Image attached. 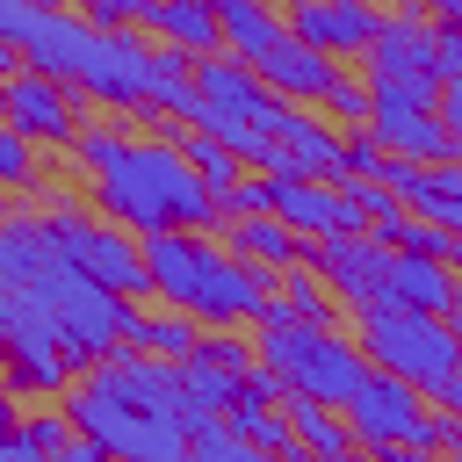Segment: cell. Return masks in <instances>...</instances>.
Wrapping results in <instances>:
<instances>
[{
  "label": "cell",
  "mask_w": 462,
  "mask_h": 462,
  "mask_svg": "<svg viewBox=\"0 0 462 462\" xmlns=\"http://www.w3.org/2000/svg\"><path fill=\"white\" fill-rule=\"evenodd\" d=\"M0 36L22 65L51 72L58 87L101 108H152L159 43H144V29H101L58 0H0Z\"/></svg>",
  "instance_id": "cell-1"
},
{
  "label": "cell",
  "mask_w": 462,
  "mask_h": 462,
  "mask_svg": "<svg viewBox=\"0 0 462 462\" xmlns=\"http://www.w3.org/2000/svg\"><path fill=\"white\" fill-rule=\"evenodd\" d=\"M65 411L116 462H188V448L202 433L180 361H152V354H116V361L87 368L72 383Z\"/></svg>",
  "instance_id": "cell-2"
},
{
  "label": "cell",
  "mask_w": 462,
  "mask_h": 462,
  "mask_svg": "<svg viewBox=\"0 0 462 462\" xmlns=\"http://www.w3.org/2000/svg\"><path fill=\"white\" fill-rule=\"evenodd\" d=\"M87 202L152 238V231H195V224H217V195L209 180L195 173L188 144H166V137H123L94 173H87Z\"/></svg>",
  "instance_id": "cell-3"
},
{
  "label": "cell",
  "mask_w": 462,
  "mask_h": 462,
  "mask_svg": "<svg viewBox=\"0 0 462 462\" xmlns=\"http://www.w3.org/2000/svg\"><path fill=\"white\" fill-rule=\"evenodd\" d=\"M152 260V296L231 332V325H260L274 303V274H260L253 260H238L231 245H209L195 231H152L144 238Z\"/></svg>",
  "instance_id": "cell-4"
},
{
  "label": "cell",
  "mask_w": 462,
  "mask_h": 462,
  "mask_svg": "<svg viewBox=\"0 0 462 462\" xmlns=\"http://www.w3.org/2000/svg\"><path fill=\"white\" fill-rule=\"evenodd\" d=\"M260 368L289 397H318V404H339L346 411V397L368 383L375 361L361 354V339H346L332 325H303L282 303H267V318H260Z\"/></svg>",
  "instance_id": "cell-5"
},
{
  "label": "cell",
  "mask_w": 462,
  "mask_h": 462,
  "mask_svg": "<svg viewBox=\"0 0 462 462\" xmlns=\"http://www.w3.org/2000/svg\"><path fill=\"white\" fill-rule=\"evenodd\" d=\"M195 94H202V116L195 130H209L217 144H231L245 166L267 173L282 130L296 123V101H282L245 58H195Z\"/></svg>",
  "instance_id": "cell-6"
},
{
  "label": "cell",
  "mask_w": 462,
  "mask_h": 462,
  "mask_svg": "<svg viewBox=\"0 0 462 462\" xmlns=\"http://www.w3.org/2000/svg\"><path fill=\"white\" fill-rule=\"evenodd\" d=\"M361 354L383 368V375H404L411 390L440 397L455 375H462V339L448 332V318L433 310H404V303H368L361 310Z\"/></svg>",
  "instance_id": "cell-7"
},
{
  "label": "cell",
  "mask_w": 462,
  "mask_h": 462,
  "mask_svg": "<svg viewBox=\"0 0 462 462\" xmlns=\"http://www.w3.org/2000/svg\"><path fill=\"white\" fill-rule=\"evenodd\" d=\"M43 231H51V245H58V253H72L101 289H116V296H130V303H137V296H152V260H144V238H137V231L87 224L79 209H58Z\"/></svg>",
  "instance_id": "cell-8"
},
{
  "label": "cell",
  "mask_w": 462,
  "mask_h": 462,
  "mask_svg": "<svg viewBox=\"0 0 462 462\" xmlns=\"http://www.w3.org/2000/svg\"><path fill=\"white\" fill-rule=\"evenodd\" d=\"M0 108H7V130H22V137H36V144H58V152H72L79 144V108H72V87H58L51 72H36V65H7V87H0Z\"/></svg>",
  "instance_id": "cell-9"
},
{
  "label": "cell",
  "mask_w": 462,
  "mask_h": 462,
  "mask_svg": "<svg viewBox=\"0 0 462 462\" xmlns=\"http://www.w3.org/2000/svg\"><path fill=\"white\" fill-rule=\"evenodd\" d=\"M267 188H274V217H282V224H289L296 238H310V245L368 231V224H361V202H354V188H346V180H303V173H267Z\"/></svg>",
  "instance_id": "cell-10"
},
{
  "label": "cell",
  "mask_w": 462,
  "mask_h": 462,
  "mask_svg": "<svg viewBox=\"0 0 462 462\" xmlns=\"http://www.w3.org/2000/svg\"><path fill=\"white\" fill-rule=\"evenodd\" d=\"M390 29L383 0H289V36H303L325 58H368Z\"/></svg>",
  "instance_id": "cell-11"
},
{
  "label": "cell",
  "mask_w": 462,
  "mask_h": 462,
  "mask_svg": "<svg viewBox=\"0 0 462 462\" xmlns=\"http://www.w3.org/2000/svg\"><path fill=\"white\" fill-rule=\"evenodd\" d=\"M368 137H375L390 159H411V166H448V159H462V144H455V130L440 123V108H411V101H397V94H383V87H375Z\"/></svg>",
  "instance_id": "cell-12"
},
{
  "label": "cell",
  "mask_w": 462,
  "mask_h": 462,
  "mask_svg": "<svg viewBox=\"0 0 462 462\" xmlns=\"http://www.w3.org/2000/svg\"><path fill=\"white\" fill-rule=\"evenodd\" d=\"M390 253H397V245H383L375 231H354V238H325V245H310V267L325 274V289H332L346 310H368V303H383Z\"/></svg>",
  "instance_id": "cell-13"
},
{
  "label": "cell",
  "mask_w": 462,
  "mask_h": 462,
  "mask_svg": "<svg viewBox=\"0 0 462 462\" xmlns=\"http://www.w3.org/2000/svg\"><path fill=\"white\" fill-rule=\"evenodd\" d=\"M346 166V130H332L325 116H296L267 159V173H303V180H339Z\"/></svg>",
  "instance_id": "cell-14"
},
{
  "label": "cell",
  "mask_w": 462,
  "mask_h": 462,
  "mask_svg": "<svg viewBox=\"0 0 462 462\" xmlns=\"http://www.w3.org/2000/svg\"><path fill=\"white\" fill-rule=\"evenodd\" d=\"M455 289H462L455 260H433V253H390L383 303H404V310H433V318H448Z\"/></svg>",
  "instance_id": "cell-15"
},
{
  "label": "cell",
  "mask_w": 462,
  "mask_h": 462,
  "mask_svg": "<svg viewBox=\"0 0 462 462\" xmlns=\"http://www.w3.org/2000/svg\"><path fill=\"white\" fill-rule=\"evenodd\" d=\"M282 101H325L332 94V79H339V58H325V51H310L303 36H282L260 65H253Z\"/></svg>",
  "instance_id": "cell-16"
},
{
  "label": "cell",
  "mask_w": 462,
  "mask_h": 462,
  "mask_svg": "<svg viewBox=\"0 0 462 462\" xmlns=\"http://www.w3.org/2000/svg\"><path fill=\"white\" fill-rule=\"evenodd\" d=\"M137 29L159 36V43H173V51H188V58H217L224 51V22H217L209 0H144Z\"/></svg>",
  "instance_id": "cell-17"
},
{
  "label": "cell",
  "mask_w": 462,
  "mask_h": 462,
  "mask_svg": "<svg viewBox=\"0 0 462 462\" xmlns=\"http://www.w3.org/2000/svg\"><path fill=\"white\" fill-rule=\"evenodd\" d=\"M209 7H217V22H224V58L260 65V58L289 36V7H274V0H209Z\"/></svg>",
  "instance_id": "cell-18"
},
{
  "label": "cell",
  "mask_w": 462,
  "mask_h": 462,
  "mask_svg": "<svg viewBox=\"0 0 462 462\" xmlns=\"http://www.w3.org/2000/svg\"><path fill=\"white\" fill-rule=\"evenodd\" d=\"M224 245L238 260H253L260 274H289V267H310V238H296L282 217H245V224H224Z\"/></svg>",
  "instance_id": "cell-19"
},
{
  "label": "cell",
  "mask_w": 462,
  "mask_h": 462,
  "mask_svg": "<svg viewBox=\"0 0 462 462\" xmlns=\"http://www.w3.org/2000/svg\"><path fill=\"white\" fill-rule=\"evenodd\" d=\"M123 354H152V361H188V354H202V318H188V310H173V303H137L130 310V339H123Z\"/></svg>",
  "instance_id": "cell-20"
},
{
  "label": "cell",
  "mask_w": 462,
  "mask_h": 462,
  "mask_svg": "<svg viewBox=\"0 0 462 462\" xmlns=\"http://www.w3.org/2000/svg\"><path fill=\"white\" fill-rule=\"evenodd\" d=\"M289 426H296V448L310 462H354V426L339 404H318V397H289Z\"/></svg>",
  "instance_id": "cell-21"
},
{
  "label": "cell",
  "mask_w": 462,
  "mask_h": 462,
  "mask_svg": "<svg viewBox=\"0 0 462 462\" xmlns=\"http://www.w3.org/2000/svg\"><path fill=\"white\" fill-rule=\"evenodd\" d=\"M274 303H282L289 318H303V325H332V310H339V296L325 289V274H318V267H289Z\"/></svg>",
  "instance_id": "cell-22"
},
{
  "label": "cell",
  "mask_w": 462,
  "mask_h": 462,
  "mask_svg": "<svg viewBox=\"0 0 462 462\" xmlns=\"http://www.w3.org/2000/svg\"><path fill=\"white\" fill-rule=\"evenodd\" d=\"M180 144H188V159H195V173H202V180H209V195H231V188H238V180H245V159H238V152H231V144H217V137H209V130H188V137H180Z\"/></svg>",
  "instance_id": "cell-23"
},
{
  "label": "cell",
  "mask_w": 462,
  "mask_h": 462,
  "mask_svg": "<svg viewBox=\"0 0 462 462\" xmlns=\"http://www.w3.org/2000/svg\"><path fill=\"white\" fill-rule=\"evenodd\" d=\"M188 462H282V455H267V448H253L231 419H209L202 433H195V448H188Z\"/></svg>",
  "instance_id": "cell-24"
},
{
  "label": "cell",
  "mask_w": 462,
  "mask_h": 462,
  "mask_svg": "<svg viewBox=\"0 0 462 462\" xmlns=\"http://www.w3.org/2000/svg\"><path fill=\"white\" fill-rule=\"evenodd\" d=\"M318 108H325V123H332V130H346V137H354V130H368V116H375V87L339 72V79H332V94H325Z\"/></svg>",
  "instance_id": "cell-25"
},
{
  "label": "cell",
  "mask_w": 462,
  "mask_h": 462,
  "mask_svg": "<svg viewBox=\"0 0 462 462\" xmlns=\"http://www.w3.org/2000/svg\"><path fill=\"white\" fill-rule=\"evenodd\" d=\"M14 433H22L36 455H58L79 426H72V411H65V404H58V411H22V404H14Z\"/></svg>",
  "instance_id": "cell-26"
},
{
  "label": "cell",
  "mask_w": 462,
  "mask_h": 462,
  "mask_svg": "<svg viewBox=\"0 0 462 462\" xmlns=\"http://www.w3.org/2000/svg\"><path fill=\"white\" fill-rule=\"evenodd\" d=\"M0 180L7 188H36V137L0 130Z\"/></svg>",
  "instance_id": "cell-27"
},
{
  "label": "cell",
  "mask_w": 462,
  "mask_h": 462,
  "mask_svg": "<svg viewBox=\"0 0 462 462\" xmlns=\"http://www.w3.org/2000/svg\"><path fill=\"white\" fill-rule=\"evenodd\" d=\"M43 462H116V455H108L101 440H87V433H72V440H65L58 455H43Z\"/></svg>",
  "instance_id": "cell-28"
},
{
  "label": "cell",
  "mask_w": 462,
  "mask_h": 462,
  "mask_svg": "<svg viewBox=\"0 0 462 462\" xmlns=\"http://www.w3.org/2000/svg\"><path fill=\"white\" fill-rule=\"evenodd\" d=\"M404 14H426V22H462V0H397Z\"/></svg>",
  "instance_id": "cell-29"
},
{
  "label": "cell",
  "mask_w": 462,
  "mask_h": 462,
  "mask_svg": "<svg viewBox=\"0 0 462 462\" xmlns=\"http://www.w3.org/2000/svg\"><path fill=\"white\" fill-rule=\"evenodd\" d=\"M440 123L455 130V144H462V79H448L440 87Z\"/></svg>",
  "instance_id": "cell-30"
},
{
  "label": "cell",
  "mask_w": 462,
  "mask_h": 462,
  "mask_svg": "<svg viewBox=\"0 0 462 462\" xmlns=\"http://www.w3.org/2000/svg\"><path fill=\"white\" fill-rule=\"evenodd\" d=\"M0 462H43V455H36V448H29L22 433H7V448H0Z\"/></svg>",
  "instance_id": "cell-31"
},
{
  "label": "cell",
  "mask_w": 462,
  "mask_h": 462,
  "mask_svg": "<svg viewBox=\"0 0 462 462\" xmlns=\"http://www.w3.org/2000/svg\"><path fill=\"white\" fill-rule=\"evenodd\" d=\"M440 404H448V411H455V419H462V375H455V383H448V390H440Z\"/></svg>",
  "instance_id": "cell-32"
},
{
  "label": "cell",
  "mask_w": 462,
  "mask_h": 462,
  "mask_svg": "<svg viewBox=\"0 0 462 462\" xmlns=\"http://www.w3.org/2000/svg\"><path fill=\"white\" fill-rule=\"evenodd\" d=\"M448 332L462 339V289H455V303H448Z\"/></svg>",
  "instance_id": "cell-33"
},
{
  "label": "cell",
  "mask_w": 462,
  "mask_h": 462,
  "mask_svg": "<svg viewBox=\"0 0 462 462\" xmlns=\"http://www.w3.org/2000/svg\"><path fill=\"white\" fill-rule=\"evenodd\" d=\"M354 462H383V455H354Z\"/></svg>",
  "instance_id": "cell-34"
}]
</instances>
